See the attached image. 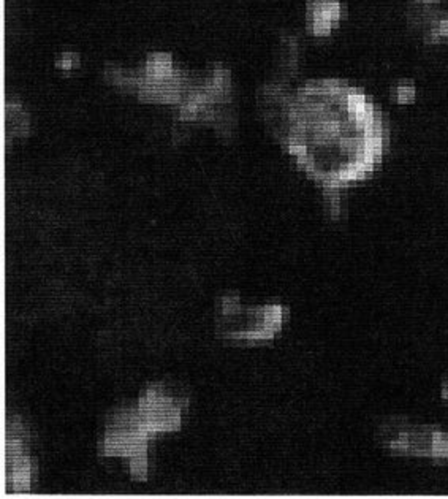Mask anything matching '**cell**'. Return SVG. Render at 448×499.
Listing matches in <instances>:
<instances>
[{
  "label": "cell",
  "mask_w": 448,
  "mask_h": 499,
  "mask_svg": "<svg viewBox=\"0 0 448 499\" xmlns=\"http://www.w3.org/2000/svg\"><path fill=\"white\" fill-rule=\"evenodd\" d=\"M184 409L185 401L179 395L163 385H152L135 404L109 417L100 441L102 455L125 460L130 474L144 480L149 442L163 433L179 430Z\"/></svg>",
  "instance_id": "1"
},
{
  "label": "cell",
  "mask_w": 448,
  "mask_h": 499,
  "mask_svg": "<svg viewBox=\"0 0 448 499\" xmlns=\"http://www.w3.org/2000/svg\"><path fill=\"white\" fill-rule=\"evenodd\" d=\"M285 312L280 305H244L239 297L227 295L217 305L215 330L230 341H269L280 331Z\"/></svg>",
  "instance_id": "2"
},
{
  "label": "cell",
  "mask_w": 448,
  "mask_h": 499,
  "mask_svg": "<svg viewBox=\"0 0 448 499\" xmlns=\"http://www.w3.org/2000/svg\"><path fill=\"white\" fill-rule=\"evenodd\" d=\"M377 438L391 452L432 460L448 458V435L437 428L393 420L379 428Z\"/></svg>",
  "instance_id": "3"
},
{
  "label": "cell",
  "mask_w": 448,
  "mask_h": 499,
  "mask_svg": "<svg viewBox=\"0 0 448 499\" xmlns=\"http://www.w3.org/2000/svg\"><path fill=\"white\" fill-rule=\"evenodd\" d=\"M7 491H15V493H23L27 491L30 482H32V463L27 447L24 444V435L18 431V426L15 430H10L7 433Z\"/></svg>",
  "instance_id": "4"
},
{
  "label": "cell",
  "mask_w": 448,
  "mask_h": 499,
  "mask_svg": "<svg viewBox=\"0 0 448 499\" xmlns=\"http://www.w3.org/2000/svg\"><path fill=\"white\" fill-rule=\"evenodd\" d=\"M391 99L398 103H410L415 99V86L409 81L398 83L391 89Z\"/></svg>",
  "instance_id": "5"
},
{
  "label": "cell",
  "mask_w": 448,
  "mask_h": 499,
  "mask_svg": "<svg viewBox=\"0 0 448 499\" xmlns=\"http://www.w3.org/2000/svg\"><path fill=\"white\" fill-rule=\"evenodd\" d=\"M442 398L448 399V381H445L442 384Z\"/></svg>",
  "instance_id": "6"
}]
</instances>
